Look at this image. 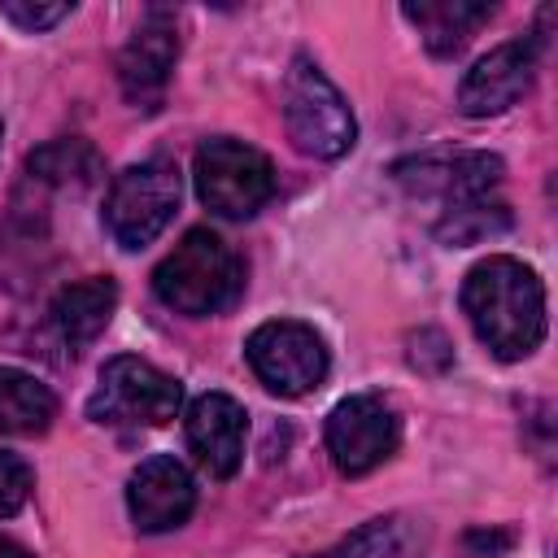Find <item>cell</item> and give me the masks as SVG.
I'll return each instance as SVG.
<instances>
[{
  "label": "cell",
  "instance_id": "cell-1",
  "mask_svg": "<svg viewBox=\"0 0 558 558\" xmlns=\"http://www.w3.org/2000/svg\"><path fill=\"white\" fill-rule=\"evenodd\" d=\"M462 314L493 357L519 362L545 340V283L514 257H484L462 279Z\"/></svg>",
  "mask_w": 558,
  "mask_h": 558
},
{
  "label": "cell",
  "instance_id": "cell-2",
  "mask_svg": "<svg viewBox=\"0 0 558 558\" xmlns=\"http://www.w3.org/2000/svg\"><path fill=\"white\" fill-rule=\"evenodd\" d=\"M240 288H244V266L235 248L205 227L187 231L153 270V292L161 296V305L192 318L227 310L240 296Z\"/></svg>",
  "mask_w": 558,
  "mask_h": 558
},
{
  "label": "cell",
  "instance_id": "cell-3",
  "mask_svg": "<svg viewBox=\"0 0 558 558\" xmlns=\"http://www.w3.org/2000/svg\"><path fill=\"white\" fill-rule=\"evenodd\" d=\"M283 122H288L292 144L310 157H323V161L344 157L357 140V122H353L349 100L310 57H296L288 78H283Z\"/></svg>",
  "mask_w": 558,
  "mask_h": 558
},
{
  "label": "cell",
  "instance_id": "cell-4",
  "mask_svg": "<svg viewBox=\"0 0 558 558\" xmlns=\"http://www.w3.org/2000/svg\"><path fill=\"white\" fill-rule=\"evenodd\" d=\"M179 401L183 388L174 384V375L122 353L100 366V384L87 397V418L105 427H161L179 414Z\"/></svg>",
  "mask_w": 558,
  "mask_h": 558
},
{
  "label": "cell",
  "instance_id": "cell-5",
  "mask_svg": "<svg viewBox=\"0 0 558 558\" xmlns=\"http://www.w3.org/2000/svg\"><path fill=\"white\" fill-rule=\"evenodd\" d=\"M179 196H183V183H179L174 161L153 157V161H140V166H126L109 183L105 227L122 248H144L166 231V222L179 209Z\"/></svg>",
  "mask_w": 558,
  "mask_h": 558
},
{
  "label": "cell",
  "instance_id": "cell-6",
  "mask_svg": "<svg viewBox=\"0 0 558 558\" xmlns=\"http://www.w3.org/2000/svg\"><path fill=\"white\" fill-rule=\"evenodd\" d=\"M196 192L222 218H253L275 196V166L244 140H205L196 148Z\"/></svg>",
  "mask_w": 558,
  "mask_h": 558
},
{
  "label": "cell",
  "instance_id": "cell-7",
  "mask_svg": "<svg viewBox=\"0 0 558 558\" xmlns=\"http://www.w3.org/2000/svg\"><path fill=\"white\" fill-rule=\"evenodd\" d=\"M253 375L279 397H305L327 379V344L310 323L275 318L244 340Z\"/></svg>",
  "mask_w": 558,
  "mask_h": 558
},
{
  "label": "cell",
  "instance_id": "cell-8",
  "mask_svg": "<svg viewBox=\"0 0 558 558\" xmlns=\"http://www.w3.org/2000/svg\"><path fill=\"white\" fill-rule=\"evenodd\" d=\"M401 423L379 392H353L327 414V453L344 475H366L397 453Z\"/></svg>",
  "mask_w": 558,
  "mask_h": 558
},
{
  "label": "cell",
  "instance_id": "cell-9",
  "mask_svg": "<svg viewBox=\"0 0 558 558\" xmlns=\"http://www.w3.org/2000/svg\"><path fill=\"white\" fill-rule=\"evenodd\" d=\"M192 506H196V484L187 466L170 453L144 458L126 480V510L140 532H174L179 523H187Z\"/></svg>",
  "mask_w": 558,
  "mask_h": 558
},
{
  "label": "cell",
  "instance_id": "cell-10",
  "mask_svg": "<svg viewBox=\"0 0 558 558\" xmlns=\"http://www.w3.org/2000/svg\"><path fill=\"white\" fill-rule=\"evenodd\" d=\"M536 78V39H510L497 44L488 57H480L462 87H458V109L466 118H493L510 109Z\"/></svg>",
  "mask_w": 558,
  "mask_h": 558
},
{
  "label": "cell",
  "instance_id": "cell-11",
  "mask_svg": "<svg viewBox=\"0 0 558 558\" xmlns=\"http://www.w3.org/2000/svg\"><path fill=\"white\" fill-rule=\"evenodd\" d=\"M179 57V26L174 13L166 9H148L144 22L135 26V35L126 39L122 57H118V83L126 92V100L153 109V100L166 92V78L174 70Z\"/></svg>",
  "mask_w": 558,
  "mask_h": 558
},
{
  "label": "cell",
  "instance_id": "cell-12",
  "mask_svg": "<svg viewBox=\"0 0 558 558\" xmlns=\"http://www.w3.org/2000/svg\"><path fill=\"white\" fill-rule=\"evenodd\" d=\"M244 432H248V414L227 392H205L187 410V445H192L196 462L214 480H231L240 471V462H244Z\"/></svg>",
  "mask_w": 558,
  "mask_h": 558
},
{
  "label": "cell",
  "instance_id": "cell-13",
  "mask_svg": "<svg viewBox=\"0 0 558 558\" xmlns=\"http://www.w3.org/2000/svg\"><path fill=\"white\" fill-rule=\"evenodd\" d=\"M113 310H118V283L96 275V279H78L70 288H61L48 305V323L70 353H83L109 327Z\"/></svg>",
  "mask_w": 558,
  "mask_h": 558
},
{
  "label": "cell",
  "instance_id": "cell-14",
  "mask_svg": "<svg viewBox=\"0 0 558 558\" xmlns=\"http://www.w3.org/2000/svg\"><path fill=\"white\" fill-rule=\"evenodd\" d=\"M397 179L418 187V192H436L445 205L466 201V196H484L497 192L501 183V161L488 153H462L453 161H414V166H397Z\"/></svg>",
  "mask_w": 558,
  "mask_h": 558
},
{
  "label": "cell",
  "instance_id": "cell-15",
  "mask_svg": "<svg viewBox=\"0 0 558 558\" xmlns=\"http://www.w3.org/2000/svg\"><path fill=\"white\" fill-rule=\"evenodd\" d=\"M401 13L418 26L423 44L436 57H453L488 22L493 4H475V0H418V4H401Z\"/></svg>",
  "mask_w": 558,
  "mask_h": 558
},
{
  "label": "cell",
  "instance_id": "cell-16",
  "mask_svg": "<svg viewBox=\"0 0 558 558\" xmlns=\"http://www.w3.org/2000/svg\"><path fill=\"white\" fill-rule=\"evenodd\" d=\"M310 558H423V523L414 514H379L349 532L327 554Z\"/></svg>",
  "mask_w": 558,
  "mask_h": 558
},
{
  "label": "cell",
  "instance_id": "cell-17",
  "mask_svg": "<svg viewBox=\"0 0 558 558\" xmlns=\"http://www.w3.org/2000/svg\"><path fill=\"white\" fill-rule=\"evenodd\" d=\"M57 414V397L26 371L0 366V436H39Z\"/></svg>",
  "mask_w": 558,
  "mask_h": 558
},
{
  "label": "cell",
  "instance_id": "cell-18",
  "mask_svg": "<svg viewBox=\"0 0 558 558\" xmlns=\"http://www.w3.org/2000/svg\"><path fill=\"white\" fill-rule=\"evenodd\" d=\"M31 179L52 183V187H92L100 179V157L83 140H52L26 157Z\"/></svg>",
  "mask_w": 558,
  "mask_h": 558
},
{
  "label": "cell",
  "instance_id": "cell-19",
  "mask_svg": "<svg viewBox=\"0 0 558 558\" xmlns=\"http://www.w3.org/2000/svg\"><path fill=\"white\" fill-rule=\"evenodd\" d=\"M506 227H510L506 201H497V192H484V196H466V201L445 205V214L436 222V235L445 244H475V240L497 235Z\"/></svg>",
  "mask_w": 558,
  "mask_h": 558
},
{
  "label": "cell",
  "instance_id": "cell-20",
  "mask_svg": "<svg viewBox=\"0 0 558 558\" xmlns=\"http://www.w3.org/2000/svg\"><path fill=\"white\" fill-rule=\"evenodd\" d=\"M31 497V466L17 453H0V519L17 514Z\"/></svg>",
  "mask_w": 558,
  "mask_h": 558
},
{
  "label": "cell",
  "instance_id": "cell-21",
  "mask_svg": "<svg viewBox=\"0 0 558 558\" xmlns=\"http://www.w3.org/2000/svg\"><path fill=\"white\" fill-rule=\"evenodd\" d=\"M0 17L22 26L26 35H35V31H48L61 17H70V4H0Z\"/></svg>",
  "mask_w": 558,
  "mask_h": 558
},
{
  "label": "cell",
  "instance_id": "cell-22",
  "mask_svg": "<svg viewBox=\"0 0 558 558\" xmlns=\"http://www.w3.org/2000/svg\"><path fill=\"white\" fill-rule=\"evenodd\" d=\"M0 558H31V554H26V549H22L17 541H9V536H0Z\"/></svg>",
  "mask_w": 558,
  "mask_h": 558
}]
</instances>
